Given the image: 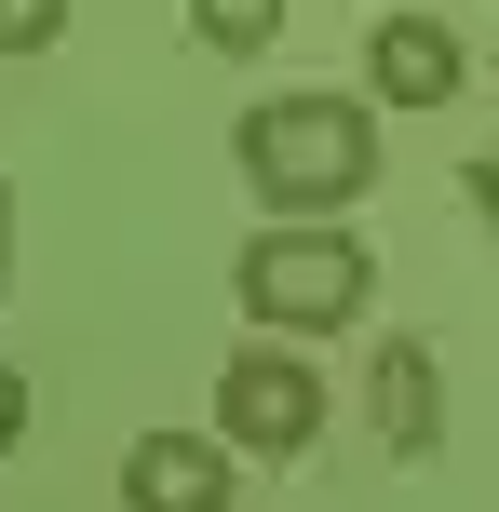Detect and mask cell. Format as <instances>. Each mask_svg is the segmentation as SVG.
I'll return each instance as SVG.
<instances>
[{"mask_svg":"<svg viewBox=\"0 0 499 512\" xmlns=\"http://www.w3.org/2000/svg\"><path fill=\"white\" fill-rule=\"evenodd\" d=\"M378 432H392L405 459L446 432V364H432V337H392V351H378Z\"/></svg>","mask_w":499,"mask_h":512,"instance_id":"8992f818","label":"cell"},{"mask_svg":"<svg viewBox=\"0 0 499 512\" xmlns=\"http://www.w3.org/2000/svg\"><path fill=\"white\" fill-rule=\"evenodd\" d=\"M230 445L216 432H135L122 445V512H230Z\"/></svg>","mask_w":499,"mask_h":512,"instance_id":"5b68a950","label":"cell"},{"mask_svg":"<svg viewBox=\"0 0 499 512\" xmlns=\"http://www.w3.org/2000/svg\"><path fill=\"white\" fill-rule=\"evenodd\" d=\"M14 445H27V378L0 364V459H14Z\"/></svg>","mask_w":499,"mask_h":512,"instance_id":"9c48e42d","label":"cell"},{"mask_svg":"<svg viewBox=\"0 0 499 512\" xmlns=\"http://www.w3.org/2000/svg\"><path fill=\"white\" fill-rule=\"evenodd\" d=\"M0 283H14V176H0Z\"/></svg>","mask_w":499,"mask_h":512,"instance_id":"8fae6325","label":"cell"},{"mask_svg":"<svg viewBox=\"0 0 499 512\" xmlns=\"http://www.w3.org/2000/svg\"><path fill=\"white\" fill-rule=\"evenodd\" d=\"M230 283H243V310H257V337H284V351H311V337H338L351 310H365L378 256L351 243V230H257Z\"/></svg>","mask_w":499,"mask_h":512,"instance_id":"7a4b0ae2","label":"cell"},{"mask_svg":"<svg viewBox=\"0 0 499 512\" xmlns=\"http://www.w3.org/2000/svg\"><path fill=\"white\" fill-rule=\"evenodd\" d=\"M459 189H473V216L499 230V149H486V162H459Z\"/></svg>","mask_w":499,"mask_h":512,"instance_id":"30bf717a","label":"cell"},{"mask_svg":"<svg viewBox=\"0 0 499 512\" xmlns=\"http://www.w3.org/2000/svg\"><path fill=\"white\" fill-rule=\"evenodd\" d=\"M189 27H203L216 54H257V41H270V27H284V14H270V0H203V14H189Z\"/></svg>","mask_w":499,"mask_h":512,"instance_id":"52a82bcc","label":"cell"},{"mask_svg":"<svg viewBox=\"0 0 499 512\" xmlns=\"http://www.w3.org/2000/svg\"><path fill=\"white\" fill-rule=\"evenodd\" d=\"M230 149H243V189L270 203V230H338V203H365V176H378V108L365 95H257Z\"/></svg>","mask_w":499,"mask_h":512,"instance_id":"6da1fadb","label":"cell"},{"mask_svg":"<svg viewBox=\"0 0 499 512\" xmlns=\"http://www.w3.org/2000/svg\"><path fill=\"white\" fill-rule=\"evenodd\" d=\"M311 432H324V378H311V351L243 337V351L216 364V445H243V459H311Z\"/></svg>","mask_w":499,"mask_h":512,"instance_id":"3957f363","label":"cell"},{"mask_svg":"<svg viewBox=\"0 0 499 512\" xmlns=\"http://www.w3.org/2000/svg\"><path fill=\"white\" fill-rule=\"evenodd\" d=\"M459 81H473V54H459L446 14H378L365 27V95L378 108H459Z\"/></svg>","mask_w":499,"mask_h":512,"instance_id":"277c9868","label":"cell"},{"mask_svg":"<svg viewBox=\"0 0 499 512\" xmlns=\"http://www.w3.org/2000/svg\"><path fill=\"white\" fill-rule=\"evenodd\" d=\"M54 27H68V14H54V0H0V54H41Z\"/></svg>","mask_w":499,"mask_h":512,"instance_id":"ba28073f","label":"cell"}]
</instances>
